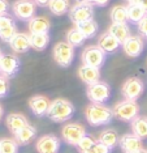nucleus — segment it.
Returning a JSON list of instances; mask_svg holds the SVG:
<instances>
[{"instance_id":"1","label":"nucleus","mask_w":147,"mask_h":153,"mask_svg":"<svg viewBox=\"0 0 147 153\" xmlns=\"http://www.w3.org/2000/svg\"><path fill=\"white\" fill-rule=\"evenodd\" d=\"M85 117L91 126H104L113 119V110L103 103H90L85 110Z\"/></svg>"},{"instance_id":"2","label":"nucleus","mask_w":147,"mask_h":153,"mask_svg":"<svg viewBox=\"0 0 147 153\" xmlns=\"http://www.w3.org/2000/svg\"><path fill=\"white\" fill-rule=\"evenodd\" d=\"M73 114H74V106L71 101L64 98H56L51 102L47 115L51 120L56 122V123H62V122L71 119Z\"/></svg>"},{"instance_id":"3","label":"nucleus","mask_w":147,"mask_h":153,"mask_svg":"<svg viewBox=\"0 0 147 153\" xmlns=\"http://www.w3.org/2000/svg\"><path fill=\"white\" fill-rule=\"evenodd\" d=\"M113 117L122 122H132L138 117L139 106L135 101L124 100L113 106Z\"/></svg>"},{"instance_id":"4","label":"nucleus","mask_w":147,"mask_h":153,"mask_svg":"<svg viewBox=\"0 0 147 153\" xmlns=\"http://www.w3.org/2000/svg\"><path fill=\"white\" fill-rule=\"evenodd\" d=\"M54 59L60 67H69L74 59V47L66 41L57 42L54 47Z\"/></svg>"},{"instance_id":"5","label":"nucleus","mask_w":147,"mask_h":153,"mask_svg":"<svg viewBox=\"0 0 147 153\" xmlns=\"http://www.w3.org/2000/svg\"><path fill=\"white\" fill-rule=\"evenodd\" d=\"M69 19L72 22L78 24L94 19V5L89 1H78L69 9Z\"/></svg>"},{"instance_id":"6","label":"nucleus","mask_w":147,"mask_h":153,"mask_svg":"<svg viewBox=\"0 0 147 153\" xmlns=\"http://www.w3.org/2000/svg\"><path fill=\"white\" fill-rule=\"evenodd\" d=\"M86 94L93 103H104L111 97V86L104 81H98L95 84L87 85Z\"/></svg>"},{"instance_id":"7","label":"nucleus","mask_w":147,"mask_h":153,"mask_svg":"<svg viewBox=\"0 0 147 153\" xmlns=\"http://www.w3.org/2000/svg\"><path fill=\"white\" fill-rule=\"evenodd\" d=\"M86 135V130L79 123H68L64 124L61 128V136L66 144L77 147L81 139Z\"/></svg>"},{"instance_id":"8","label":"nucleus","mask_w":147,"mask_h":153,"mask_svg":"<svg viewBox=\"0 0 147 153\" xmlns=\"http://www.w3.org/2000/svg\"><path fill=\"white\" fill-rule=\"evenodd\" d=\"M82 63L86 65H91V67L99 68L104 64L106 62V53L99 47V46H87L82 51Z\"/></svg>"},{"instance_id":"9","label":"nucleus","mask_w":147,"mask_h":153,"mask_svg":"<svg viewBox=\"0 0 147 153\" xmlns=\"http://www.w3.org/2000/svg\"><path fill=\"white\" fill-rule=\"evenodd\" d=\"M143 90H145V84L141 79L138 77H129L124 82L121 88V93L125 97V100L129 101H137L142 96Z\"/></svg>"},{"instance_id":"10","label":"nucleus","mask_w":147,"mask_h":153,"mask_svg":"<svg viewBox=\"0 0 147 153\" xmlns=\"http://www.w3.org/2000/svg\"><path fill=\"white\" fill-rule=\"evenodd\" d=\"M12 11L18 20H31L35 15V3L34 0H16Z\"/></svg>"},{"instance_id":"11","label":"nucleus","mask_w":147,"mask_h":153,"mask_svg":"<svg viewBox=\"0 0 147 153\" xmlns=\"http://www.w3.org/2000/svg\"><path fill=\"white\" fill-rule=\"evenodd\" d=\"M21 67L20 59L13 54H3V58L0 60V75L5 77H13Z\"/></svg>"},{"instance_id":"12","label":"nucleus","mask_w":147,"mask_h":153,"mask_svg":"<svg viewBox=\"0 0 147 153\" xmlns=\"http://www.w3.org/2000/svg\"><path fill=\"white\" fill-rule=\"evenodd\" d=\"M61 141L55 135H44L38 139L35 148L38 153H59Z\"/></svg>"},{"instance_id":"13","label":"nucleus","mask_w":147,"mask_h":153,"mask_svg":"<svg viewBox=\"0 0 147 153\" xmlns=\"http://www.w3.org/2000/svg\"><path fill=\"white\" fill-rule=\"evenodd\" d=\"M125 54L130 58H138L142 54L143 48H145V41L139 36H130L122 43Z\"/></svg>"},{"instance_id":"14","label":"nucleus","mask_w":147,"mask_h":153,"mask_svg":"<svg viewBox=\"0 0 147 153\" xmlns=\"http://www.w3.org/2000/svg\"><path fill=\"white\" fill-rule=\"evenodd\" d=\"M120 148L122 149L124 153H130L135 152L139 149H143V141L142 139H139L138 136H135L134 134H125L122 135L118 140Z\"/></svg>"},{"instance_id":"15","label":"nucleus","mask_w":147,"mask_h":153,"mask_svg":"<svg viewBox=\"0 0 147 153\" xmlns=\"http://www.w3.org/2000/svg\"><path fill=\"white\" fill-rule=\"evenodd\" d=\"M50 105H51V101L48 100L46 96H33L29 100L30 110L33 111V114L37 117L47 115Z\"/></svg>"},{"instance_id":"16","label":"nucleus","mask_w":147,"mask_h":153,"mask_svg":"<svg viewBox=\"0 0 147 153\" xmlns=\"http://www.w3.org/2000/svg\"><path fill=\"white\" fill-rule=\"evenodd\" d=\"M9 46L15 53H26L31 48L30 36L26 33H16V36L9 41Z\"/></svg>"},{"instance_id":"17","label":"nucleus","mask_w":147,"mask_h":153,"mask_svg":"<svg viewBox=\"0 0 147 153\" xmlns=\"http://www.w3.org/2000/svg\"><path fill=\"white\" fill-rule=\"evenodd\" d=\"M78 76L85 84L91 85V84H95V82L100 81V69L91 67V65L82 64L78 68Z\"/></svg>"},{"instance_id":"18","label":"nucleus","mask_w":147,"mask_h":153,"mask_svg":"<svg viewBox=\"0 0 147 153\" xmlns=\"http://www.w3.org/2000/svg\"><path fill=\"white\" fill-rule=\"evenodd\" d=\"M5 124L8 127V130L12 132L13 135H16L18 131H21L24 127H26L29 124V120L25 115L22 114H18V113H13V114H9L5 119Z\"/></svg>"},{"instance_id":"19","label":"nucleus","mask_w":147,"mask_h":153,"mask_svg":"<svg viewBox=\"0 0 147 153\" xmlns=\"http://www.w3.org/2000/svg\"><path fill=\"white\" fill-rule=\"evenodd\" d=\"M98 46H99L104 53H115L118 50L121 43L115 38L110 32L103 33L98 39Z\"/></svg>"},{"instance_id":"20","label":"nucleus","mask_w":147,"mask_h":153,"mask_svg":"<svg viewBox=\"0 0 147 153\" xmlns=\"http://www.w3.org/2000/svg\"><path fill=\"white\" fill-rule=\"evenodd\" d=\"M51 29V21L44 16H37L33 17L29 22V30L30 34L35 33H48Z\"/></svg>"},{"instance_id":"21","label":"nucleus","mask_w":147,"mask_h":153,"mask_svg":"<svg viewBox=\"0 0 147 153\" xmlns=\"http://www.w3.org/2000/svg\"><path fill=\"white\" fill-rule=\"evenodd\" d=\"M107 32H110L121 45L130 37V29H129V26L126 25V22H121V24L112 22Z\"/></svg>"},{"instance_id":"22","label":"nucleus","mask_w":147,"mask_h":153,"mask_svg":"<svg viewBox=\"0 0 147 153\" xmlns=\"http://www.w3.org/2000/svg\"><path fill=\"white\" fill-rule=\"evenodd\" d=\"M132 131L135 136L139 139H147V117L146 115H138L132 122Z\"/></svg>"},{"instance_id":"23","label":"nucleus","mask_w":147,"mask_h":153,"mask_svg":"<svg viewBox=\"0 0 147 153\" xmlns=\"http://www.w3.org/2000/svg\"><path fill=\"white\" fill-rule=\"evenodd\" d=\"M35 136H37V128L31 126V124H27L26 127H24L21 131L17 132L15 135V139L20 145H27Z\"/></svg>"},{"instance_id":"24","label":"nucleus","mask_w":147,"mask_h":153,"mask_svg":"<svg viewBox=\"0 0 147 153\" xmlns=\"http://www.w3.org/2000/svg\"><path fill=\"white\" fill-rule=\"evenodd\" d=\"M30 43L31 47L37 51L44 50L50 43V34L48 33H35L30 34Z\"/></svg>"},{"instance_id":"25","label":"nucleus","mask_w":147,"mask_h":153,"mask_svg":"<svg viewBox=\"0 0 147 153\" xmlns=\"http://www.w3.org/2000/svg\"><path fill=\"white\" fill-rule=\"evenodd\" d=\"M118 135H117V132L115 131V130H112V128H107V130H104V131H101L100 132V135H99V140L98 141H100V143H103L104 145H107L108 148H115L116 147V144L118 143Z\"/></svg>"},{"instance_id":"26","label":"nucleus","mask_w":147,"mask_h":153,"mask_svg":"<svg viewBox=\"0 0 147 153\" xmlns=\"http://www.w3.org/2000/svg\"><path fill=\"white\" fill-rule=\"evenodd\" d=\"M126 11H128V20L134 24H138L141 20L147 15V12L143 8H141L138 4L135 3H129L126 5Z\"/></svg>"},{"instance_id":"27","label":"nucleus","mask_w":147,"mask_h":153,"mask_svg":"<svg viewBox=\"0 0 147 153\" xmlns=\"http://www.w3.org/2000/svg\"><path fill=\"white\" fill-rule=\"evenodd\" d=\"M48 8L52 15L55 16H62L64 13L69 12L71 9V1L69 0H51L48 4Z\"/></svg>"},{"instance_id":"28","label":"nucleus","mask_w":147,"mask_h":153,"mask_svg":"<svg viewBox=\"0 0 147 153\" xmlns=\"http://www.w3.org/2000/svg\"><path fill=\"white\" fill-rule=\"evenodd\" d=\"M74 25L85 36V38H93L98 32V24L95 20H89V21L78 22V24H74Z\"/></svg>"},{"instance_id":"29","label":"nucleus","mask_w":147,"mask_h":153,"mask_svg":"<svg viewBox=\"0 0 147 153\" xmlns=\"http://www.w3.org/2000/svg\"><path fill=\"white\" fill-rule=\"evenodd\" d=\"M110 17L112 20V22L121 24V22H126L128 20V11L125 5H116L111 9Z\"/></svg>"},{"instance_id":"30","label":"nucleus","mask_w":147,"mask_h":153,"mask_svg":"<svg viewBox=\"0 0 147 153\" xmlns=\"http://www.w3.org/2000/svg\"><path fill=\"white\" fill-rule=\"evenodd\" d=\"M18 147L20 144L16 141V139H0V153H18Z\"/></svg>"},{"instance_id":"31","label":"nucleus","mask_w":147,"mask_h":153,"mask_svg":"<svg viewBox=\"0 0 147 153\" xmlns=\"http://www.w3.org/2000/svg\"><path fill=\"white\" fill-rule=\"evenodd\" d=\"M85 36L79 32L77 27H74V29H71L68 33H66V42L71 43L73 47H78L81 46V45L85 42Z\"/></svg>"},{"instance_id":"32","label":"nucleus","mask_w":147,"mask_h":153,"mask_svg":"<svg viewBox=\"0 0 147 153\" xmlns=\"http://www.w3.org/2000/svg\"><path fill=\"white\" fill-rule=\"evenodd\" d=\"M98 140H95L91 135H85L82 139H81V141L78 143V145H77V148H78V151L79 153H82V152H85L87 151V149H90V148H93L94 147V144H95Z\"/></svg>"},{"instance_id":"33","label":"nucleus","mask_w":147,"mask_h":153,"mask_svg":"<svg viewBox=\"0 0 147 153\" xmlns=\"http://www.w3.org/2000/svg\"><path fill=\"white\" fill-rule=\"evenodd\" d=\"M16 33H17V26H16V24H13V25L0 30V39L5 41V42H9V41L16 36Z\"/></svg>"},{"instance_id":"34","label":"nucleus","mask_w":147,"mask_h":153,"mask_svg":"<svg viewBox=\"0 0 147 153\" xmlns=\"http://www.w3.org/2000/svg\"><path fill=\"white\" fill-rule=\"evenodd\" d=\"M82 153H111V148H108L107 145L103 144V143L96 141L93 148L87 149V151L82 152Z\"/></svg>"},{"instance_id":"35","label":"nucleus","mask_w":147,"mask_h":153,"mask_svg":"<svg viewBox=\"0 0 147 153\" xmlns=\"http://www.w3.org/2000/svg\"><path fill=\"white\" fill-rule=\"evenodd\" d=\"M9 93V81L8 77L0 75V98L5 97Z\"/></svg>"},{"instance_id":"36","label":"nucleus","mask_w":147,"mask_h":153,"mask_svg":"<svg viewBox=\"0 0 147 153\" xmlns=\"http://www.w3.org/2000/svg\"><path fill=\"white\" fill-rule=\"evenodd\" d=\"M15 21H13V19L10 16H8L5 13V15H0V30L1 29H5V27H8L10 25H13Z\"/></svg>"},{"instance_id":"37","label":"nucleus","mask_w":147,"mask_h":153,"mask_svg":"<svg viewBox=\"0 0 147 153\" xmlns=\"http://www.w3.org/2000/svg\"><path fill=\"white\" fill-rule=\"evenodd\" d=\"M138 30L143 37H147V15L138 22Z\"/></svg>"},{"instance_id":"38","label":"nucleus","mask_w":147,"mask_h":153,"mask_svg":"<svg viewBox=\"0 0 147 153\" xmlns=\"http://www.w3.org/2000/svg\"><path fill=\"white\" fill-rule=\"evenodd\" d=\"M9 9V3L7 0H0V15H5Z\"/></svg>"},{"instance_id":"39","label":"nucleus","mask_w":147,"mask_h":153,"mask_svg":"<svg viewBox=\"0 0 147 153\" xmlns=\"http://www.w3.org/2000/svg\"><path fill=\"white\" fill-rule=\"evenodd\" d=\"M133 3H135V4H138L141 8H143L145 11L147 12V0H134Z\"/></svg>"},{"instance_id":"40","label":"nucleus","mask_w":147,"mask_h":153,"mask_svg":"<svg viewBox=\"0 0 147 153\" xmlns=\"http://www.w3.org/2000/svg\"><path fill=\"white\" fill-rule=\"evenodd\" d=\"M34 3L39 7H48V4L51 3V0H34Z\"/></svg>"},{"instance_id":"41","label":"nucleus","mask_w":147,"mask_h":153,"mask_svg":"<svg viewBox=\"0 0 147 153\" xmlns=\"http://www.w3.org/2000/svg\"><path fill=\"white\" fill-rule=\"evenodd\" d=\"M108 1L110 0H95V3H94V5H98V7H104L108 4Z\"/></svg>"},{"instance_id":"42","label":"nucleus","mask_w":147,"mask_h":153,"mask_svg":"<svg viewBox=\"0 0 147 153\" xmlns=\"http://www.w3.org/2000/svg\"><path fill=\"white\" fill-rule=\"evenodd\" d=\"M130 153H147V149H139V151H135V152H130Z\"/></svg>"},{"instance_id":"43","label":"nucleus","mask_w":147,"mask_h":153,"mask_svg":"<svg viewBox=\"0 0 147 153\" xmlns=\"http://www.w3.org/2000/svg\"><path fill=\"white\" fill-rule=\"evenodd\" d=\"M3 114H4V109H3V106L0 105V120L3 119Z\"/></svg>"},{"instance_id":"44","label":"nucleus","mask_w":147,"mask_h":153,"mask_svg":"<svg viewBox=\"0 0 147 153\" xmlns=\"http://www.w3.org/2000/svg\"><path fill=\"white\" fill-rule=\"evenodd\" d=\"M1 58H3V53H1V50H0V60H1Z\"/></svg>"},{"instance_id":"45","label":"nucleus","mask_w":147,"mask_h":153,"mask_svg":"<svg viewBox=\"0 0 147 153\" xmlns=\"http://www.w3.org/2000/svg\"><path fill=\"white\" fill-rule=\"evenodd\" d=\"M126 1H129V3H133V1H134V0H126Z\"/></svg>"},{"instance_id":"46","label":"nucleus","mask_w":147,"mask_h":153,"mask_svg":"<svg viewBox=\"0 0 147 153\" xmlns=\"http://www.w3.org/2000/svg\"><path fill=\"white\" fill-rule=\"evenodd\" d=\"M78 1H86V0H78Z\"/></svg>"}]
</instances>
